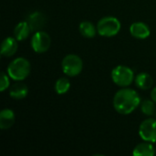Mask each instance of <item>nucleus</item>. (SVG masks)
Returning a JSON list of instances; mask_svg holds the SVG:
<instances>
[{
  "label": "nucleus",
  "mask_w": 156,
  "mask_h": 156,
  "mask_svg": "<svg viewBox=\"0 0 156 156\" xmlns=\"http://www.w3.org/2000/svg\"><path fill=\"white\" fill-rule=\"evenodd\" d=\"M155 117H156V112H155Z\"/></svg>",
  "instance_id": "obj_21"
},
{
  "label": "nucleus",
  "mask_w": 156,
  "mask_h": 156,
  "mask_svg": "<svg viewBox=\"0 0 156 156\" xmlns=\"http://www.w3.org/2000/svg\"><path fill=\"white\" fill-rule=\"evenodd\" d=\"M79 31L80 33L87 38H92L98 33L97 27L90 21H82L79 25Z\"/></svg>",
  "instance_id": "obj_16"
},
{
  "label": "nucleus",
  "mask_w": 156,
  "mask_h": 156,
  "mask_svg": "<svg viewBox=\"0 0 156 156\" xmlns=\"http://www.w3.org/2000/svg\"><path fill=\"white\" fill-rule=\"evenodd\" d=\"M96 27L98 34L100 36L105 37H112L119 34L122 28V24L117 17L109 16L100 19Z\"/></svg>",
  "instance_id": "obj_3"
},
{
  "label": "nucleus",
  "mask_w": 156,
  "mask_h": 156,
  "mask_svg": "<svg viewBox=\"0 0 156 156\" xmlns=\"http://www.w3.org/2000/svg\"><path fill=\"white\" fill-rule=\"evenodd\" d=\"M130 33L137 39H145L150 36L151 29L144 22H134L130 27Z\"/></svg>",
  "instance_id": "obj_9"
},
{
  "label": "nucleus",
  "mask_w": 156,
  "mask_h": 156,
  "mask_svg": "<svg viewBox=\"0 0 156 156\" xmlns=\"http://www.w3.org/2000/svg\"><path fill=\"white\" fill-rule=\"evenodd\" d=\"M154 154L155 150L152 143L149 142H144L137 144L133 151V156H154Z\"/></svg>",
  "instance_id": "obj_15"
},
{
  "label": "nucleus",
  "mask_w": 156,
  "mask_h": 156,
  "mask_svg": "<svg viewBox=\"0 0 156 156\" xmlns=\"http://www.w3.org/2000/svg\"><path fill=\"white\" fill-rule=\"evenodd\" d=\"M17 39L15 37H5L1 45V55L5 58L12 57L17 51L18 44Z\"/></svg>",
  "instance_id": "obj_10"
},
{
  "label": "nucleus",
  "mask_w": 156,
  "mask_h": 156,
  "mask_svg": "<svg viewBox=\"0 0 156 156\" xmlns=\"http://www.w3.org/2000/svg\"><path fill=\"white\" fill-rule=\"evenodd\" d=\"M114 110L122 115L133 113L141 105V98L138 92L133 89L123 88L119 90L112 101Z\"/></svg>",
  "instance_id": "obj_1"
},
{
  "label": "nucleus",
  "mask_w": 156,
  "mask_h": 156,
  "mask_svg": "<svg viewBox=\"0 0 156 156\" xmlns=\"http://www.w3.org/2000/svg\"><path fill=\"white\" fill-rule=\"evenodd\" d=\"M28 94V88L27 86L21 82V81H16L15 84H13L9 90V95L12 99L14 100H23L25 99Z\"/></svg>",
  "instance_id": "obj_12"
},
{
  "label": "nucleus",
  "mask_w": 156,
  "mask_h": 156,
  "mask_svg": "<svg viewBox=\"0 0 156 156\" xmlns=\"http://www.w3.org/2000/svg\"><path fill=\"white\" fill-rule=\"evenodd\" d=\"M31 32H32L31 27L27 22V20L20 21L19 23L16 24V26L14 28V37L18 41H23L29 37Z\"/></svg>",
  "instance_id": "obj_13"
},
{
  "label": "nucleus",
  "mask_w": 156,
  "mask_h": 156,
  "mask_svg": "<svg viewBox=\"0 0 156 156\" xmlns=\"http://www.w3.org/2000/svg\"><path fill=\"white\" fill-rule=\"evenodd\" d=\"M151 99L156 103V87L151 90Z\"/></svg>",
  "instance_id": "obj_20"
},
{
  "label": "nucleus",
  "mask_w": 156,
  "mask_h": 156,
  "mask_svg": "<svg viewBox=\"0 0 156 156\" xmlns=\"http://www.w3.org/2000/svg\"><path fill=\"white\" fill-rule=\"evenodd\" d=\"M139 135L144 142L156 143V119L149 118L142 122L139 127Z\"/></svg>",
  "instance_id": "obj_7"
},
{
  "label": "nucleus",
  "mask_w": 156,
  "mask_h": 156,
  "mask_svg": "<svg viewBox=\"0 0 156 156\" xmlns=\"http://www.w3.org/2000/svg\"><path fill=\"white\" fill-rule=\"evenodd\" d=\"M16 121V115L13 110L4 109L0 112V129L5 131L10 129Z\"/></svg>",
  "instance_id": "obj_11"
},
{
  "label": "nucleus",
  "mask_w": 156,
  "mask_h": 156,
  "mask_svg": "<svg viewBox=\"0 0 156 156\" xmlns=\"http://www.w3.org/2000/svg\"><path fill=\"white\" fill-rule=\"evenodd\" d=\"M9 76L7 73L2 72L0 76V90L3 92L5 91L10 85V80H9Z\"/></svg>",
  "instance_id": "obj_19"
},
{
  "label": "nucleus",
  "mask_w": 156,
  "mask_h": 156,
  "mask_svg": "<svg viewBox=\"0 0 156 156\" xmlns=\"http://www.w3.org/2000/svg\"><path fill=\"white\" fill-rule=\"evenodd\" d=\"M30 44H31L32 49L36 53L41 54V53L47 52L51 46V37L47 32L39 30V31L35 32V34L33 35L31 38Z\"/></svg>",
  "instance_id": "obj_6"
},
{
  "label": "nucleus",
  "mask_w": 156,
  "mask_h": 156,
  "mask_svg": "<svg viewBox=\"0 0 156 156\" xmlns=\"http://www.w3.org/2000/svg\"><path fill=\"white\" fill-rule=\"evenodd\" d=\"M62 71L66 76L76 77L82 71L83 61L81 58L76 54H69L63 58L61 62Z\"/></svg>",
  "instance_id": "obj_5"
},
{
  "label": "nucleus",
  "mask_w": 156,
  "mask_h": 156,
  "mask_svg": "<svg viewBox=\"0 0 156 156\" xmlns=\"http://www.w3.org/2000/svg\"><path fill=\"white\" fill-rule=\"evenodd\" d=\"M70 89V81L66 77L59 78L55 83V91L58 95H63L67 93Z\"/></svg>",
  "instance_id": "obj_17"
},
{
  "label": "nucleus",
  "mask_w": 156,
  "mask_h": 156,
  "mask_svg": "<svg viewBox=\"0 0 156 156\" xmlns=\"http://www.w3.org/2000/svg\"><path fill=\"white\" fill-rule=\"evenodd\" d=\"M134 79V72L128 66L119 65L112 70V80L119 87H129Z\"/></svg>",
  "instance_id": "obj_4"
},
{
  "label": "nucleus",
  "mask_w": 156,
  "mask_h": 156,
  "mask_svg": "<svg viewBox=\"0 0 156 156\" xmlns=\"http://www.w3.org/2000/svg\"><path fill=\"white\" fill-rule=\"evenodd\" d=\"M155 102L151 100H145L141 103V111L146 116H153L155 114Z\"/></svg>",
  "instance_id": "obj_18"
},
{
  "label": "nucleus",
  "mask_w": 156,
  "mask_h": 156,
  "mask_svg": "<svg viewBox=\"0 0 156 156\" xmlns=\"http://www.w3.org/2000/svg\"><path fill=\"white\" fill-rule=\"evenodd\" d=\"M134 81H135L136 87L143 90H150L154 85V79L147 72H141L137 74L135 76Z\"/></svg>",
  "instance_id": "obj_14"
},
{
  "label": "nucleus",
  "mask_w": 156,
  "mask_h": 156,
  "mask_svg": "<svg viewBox=\"0 0 156 156\" xmlns=\"http://www.w3.org/2000/svg\"><path fill=\"white\" fill-rule=\"evenodd\" d=\"M26 20L28 23V25L30 26L31 30L34 32L41 30L47 23L46 16L40 11H35V12L30 13L27 16Z\"/></svg>",
  "instance_id": "obj_8"
},
{
  "label": "nucleus",
  "mask_w": 156,
  "mask_h": 156,
  "mask_svg": "<svg viewBox=\"0 0 156 156\" xmlns=\"http://www.w3.org/2000/svg\"><path fill=\"white\" fill-rule=\"evenodd\" d=\"M31 71L30 62L23 57L13 59L7 67V74L15 81H22L26 80Z\"/></svg>",
  "instance_id": "obj_2"
}]
</instances>
